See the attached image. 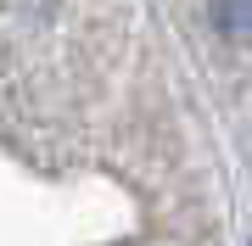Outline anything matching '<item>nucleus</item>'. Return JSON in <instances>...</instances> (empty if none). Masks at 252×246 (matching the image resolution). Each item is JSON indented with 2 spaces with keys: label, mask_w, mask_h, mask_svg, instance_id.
<instances>
[{
  "label": "nucleus",
  "mask_w": 252,
  "mask_h": 246,
  "mask_svg": "<svg viewBox=\"0 0 252 246\" xmlns=\"http://www.w3.org/2000/svg\"><path fill=\"white\" fill-rule=\"evenodd\" d=\"M202 17L224 51H252V0H202Z\"/></svg>",
  "instance_id": "nucleus-1"
}]
</instances>
